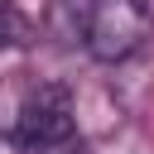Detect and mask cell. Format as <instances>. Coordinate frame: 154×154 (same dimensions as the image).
I'll return each mask as SVG.
<instances>
[{"label":"cell","instance_id":"6da1fadb","mask_svg":"<svg viewBox=\"0 0 154 154\" xmlns=\"http://www.w3.org/2000/svg\"><path fill=\"white\" fill-rule=\"evenodd\" d=\"M72 135H77L72 91L63 82H29L24 106H19V125H14V144L29 154H53V149L72 144Z\"/></svg>","mask_w":154,"mask_h":154},{"label":"cell","instance_id":"7a4b0ae2","mask_svg":"<svg viewBox=\"0 0 154 154\" xmlns=\"http://www.w3.org/2000/svg\"><path fill=\"white\" fill-rule=\"evenodd\" d=\"M149 34V10L144 0H87L82 10V43L96 63H120L130 58Z\"/></svg>","mask_w":154,"mask_h":154},{"label":"cell","instance_id":"3957f363","mask_svg":"<svg viewBox=\"0 0 154 154\" xmlns=\"http://www.w3.org/2000/svg\"><path fill=\"white\" fill-rule=\"evenodd\" d=\"M24 87H29V82H14V77L0 82V140H14L19 106H24Z\"/></svg>","mask_w":154,"mask_h":154},{"label":"cell","instance_id":"277c9868","mask_svg":"<svg viewBox=\"0 0 154 154\" xmlns=\"http://www.w3.org/2000/svg\"><path fill=\"white\" fill-rule=\"evenodd\" d=\"M19 29H24V24H19L14 5H10V0H0V48H5V43H14V38H19Z\"/></svg>","mask_w":154,"mask_h":154}]
</instances>
